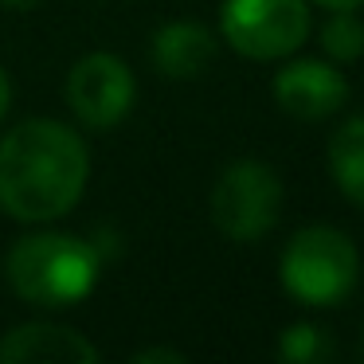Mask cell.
<instances>
[{
	"label": "cell",
	"instance_id": "1",
	"mask_svg": "<svg viewBox=\"0 0 364 364\" xmlns=\"http://www.w3.org/2000/svg\"><path fill=\"white\" fill-rule=\"evenodd\" d=\"M87 181V141L67 122L28 118L0 137V212L12 220H63L82 200Z\"/></svg>",
	"mask_w": 364,
	"mask_h": 364
},
{
	"label": "cell",
	"instance_id": "2",
	"mask_svg": "<svg viewBox=\"0 0 364 364\" xmlns=\"http://www.w3.org/2000/svg\"><path fill=\"white\" fill-rule=\"evenodd\" d=\"M102 251L71 231H28L4 255L12 294L40 309H71L95 294L102 278Z\"/></svg>",
	"mask_w": 364,
	"mask_h": 364
},
{
	"label": "cell",
	"instance_id": "3",
	"mask_svg": "<svg viewBox=\"0 0 364 364\" xmlns=\"http://www.w3.org/2000/svg\"><path fill=\"white\" fill-rule=\"evenodd\" d=\"M278 278H282V290L294 301L314 306V309H329V306H341L356 290L360 255H356L353 239L345 231L314 223V228H301L282 247Z\"/></svg>",
	"mask_w": 364,
	"mask_h": 364
},
{
	"label": "cell",
	"instance_id": "4",
	"mask_svg": "<svg viewBox=\"0 0 364 364\" xmlns=\"http://www.w3.org/2000/svg\"><path fill=\"white\" fill-rule=\"evenodd\" d=\"M212 223L231 243H259L282 215V181L267 161H231L212 184Z\"/></svg>",
	"mask_w": 364,
	"mask_h": 364
},
{
	"label": "cell",
	"instance_id": "5",
	"mask_svg": "<svg viewBox=\"0 0 364 364\" xmlns=\"http://www.w3.org/2000/svg\"><path fill=\"white\" fill-rule=\"evenodd\" d=\"M220 32L228 48L255 63L286 59L309 36L306 0H223Z\"/></svg>",
	"mask_w": 364,
	"mask_h": 364
},
{
	"label": "cell",
	"instance_id": "6",
	"mask_svg": "<svg viewBox=\"0 0 364 364\" xmlns=\"http://www.w3.org/2000/svg\"><path fill=\"white\" fill-rule=\"evenodd\" d=\"M67 110L87 129H114L129 118L137 102V82L126 59L114 51H90L67 71L63 82Z\"/></svg>",
	"mask_w": 364,
	"mask_h": 364
},
{
	"label": "cell",
	"instance_id": "7",
	"mask_svg": "<svg viewBox=\"0 0 364 364\" xmlns=\"http://www.w3.org/2000/svg\"><path fill=\"white\" fill-rule=\"evenodd\" d=\"M274 102L294 122H325L348 102V82L333 63L294 59L274 75Z\"/></svg>",
	"mask_w": 364,
	"mask_h": 364
},
{
	"label": "cell",
	"instance_id": "8",
	"mask_svg": "<svg viewBox=\"0 0 364 364\" xmlns=\"http://www.w3.org/2000/svg\"><path fill=\"white\" fill-rule=\"evenodd\" d=\"M98 348L79 329L28 321L0 337V364H95Z\"/></svg>",
	"mask_w": 364,
	"mask_h": 364
},
{
	"label": "cell",
	"instance_id": "9",
	"mask_svg": "<svg viewBox=\"0 0 364 364\" xmlns=\"http://www.w3.org/2000/svg\"><path fill=\"white\" fill-rule=\"evenodd\" d=\"M149 55L165 79H176V82L196 79L215 59V36L196 20H168L153 32Z\"/></svg>",
	"mask_w": 364,
	"mask_h": 364
},
{
	"label": "cell",
	"instance_id": "10",
	"mask_svg": "<svg viewBox=\"0 0 364 364\" xmlns=\"http://www.w3.org/2000/svg\"><path fill=\"white\" fill-rule=\"evenodd\" d=\"M329 173L333 184L364 208V114L341 122V129L329 137Z\"/></svg>",
	"mask_w": 364,
	"mask_h": 364
},
{
	"label": "cell",
	"instance_id": "11",
	"mask_svg": "<svg viewBox=\"0 0 364 364\" xmlns=\"http://www.w3.org/2000/svg\"><path fill=\"white\" fill-rule=\"evenodd\" d=\"M321 51L337 63H356L364 55V20L356 9H341L321 28Z\"/></svg>",
	"mask_w": 364,
	"mask_h": 364
},
{
	"label": "cell",
	"instance_id": "12",
	"mask_svg": "<svg viewBox=\"0 0 364 364\" xmlns=\"http://www.w3.org/2000/svg\"><path fill=\"white\" fill-rule=\"evenodd\" d=\"M329 353H333L329 333L314 321H294L278 337V356L290 364H321V360H329Z\"/></svg>",
	"mask_w": 364,
	"mask_h": 364
},
{
	"label": "cell",
	"instance_id": "13",
	"mask_svg": "<svg viewBox=\"0 0 364 364\" xmlns=\"http://www.w3.org/2000/svg\"><path fill=\"white\" fill-rule=\"evenodd\" d=\"M153 360L184 364V360H188V356H184L181 348H165V345H157V348H137V353H134V364H153Z\"/></svg>",
	"mask_w": 364,
	"mask_h": 364
},
{
	"label": "cell",
	"instance_id": "14",
	"mask_svg": "<svg viewBox=\"0 0 364 364\" xmlns=\"http://www.w3.org/2000/svg\"><path fill=\"white\" fill-rule=\"evenodd\" d=\"M9 110H12V79H9V71L0 67V122L9 118Z\"/></svg>",
	"mask_w": 364,
	"mask_h": 364
},
{
	"label": "cell",
	"instance_id": "15",
	"mask_svg": "<svg viewBox=\"0 0 364 364\" xmlns=\"http://www.w3.org/2000/svg\"><path fill=\"white\" fill-rule=\"evenodd\" d=\"M314 4H321V9H329V12H341V9H360L364 0H314Z\"/></svg>",
	"mask_w": 364,
	"mask_h": 364
},
{
	"label": "cell",
	"instance_id": "16",
	"mask_svg": "<svg viewBox=\"0 0 364 364\" xmlns=\"http://www.w3.org/2000/svg\"><path fill=\"white\" fill-rule=\"evenodd\" d=\"M40 0H0V9H16V12H24V9H36Z\"/></svg>",
	"mask_w": 364,
	"mask_h": 364
},
{
	"label": "cell",
	"instance_id": "17",
	"mask_svg": "<svg viewBox=\"0 0 364 364\" xmlns=\"http://www.w3.org/2000/svg\"><path fill=\"white\" fill-rule=\"evenodd\" d=\"M356 353H360V360H364V325H360V345H356Z\"/></svg>",
	"mask_w": 364,
	"mask_h": 364
}]
</instances>
